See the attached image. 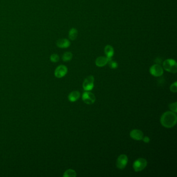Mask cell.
Wrapping results in <instances>:
<instances>
[{"mask_svg": "<svg viewBox=\"0 0 177 177\" xmlns=\"http://www.w3.org/2000/svg\"><path fill=\"white\" fill-rule=\"evenodd\" d=\"M57 46L61 48H67L70 46V42L67 39H59L57 42Z\"/></svg>", "mask_w": 177, "mask_h": 177, "instance_id": "obj_11", "label": "cell"}, {"mask_svg": "<svg viewBox=\"0 0 177 177\" xmlns=\"http://www.w3.org/2000/svg\"><path fill=\"white\" fill-rule=\"evenodd\" d=\"M63 176L64 177H75L76 176V173L74 170L70 169L66 170Z\"/></svg>", "mask_w": 177, "mask_h": 177, "instance_id": "obj_16", "label": "cell"}, {"mask_svg": "<svg viewBox=\"0 0 177 177\" xmlns=\"http://www.w3.org/2000/svg\"><path fill=\"white\" fill-rule=\"evenodd\" d=\"M73 54L72 52H64V55H62V59L64 62H69L71 60L72 58Z\"/></svg>", "mask_w": 177, "mask_h": 177, "instance_id": "obj_15", "label": "cell"}, {"mask_svg": "<svg viewBox=\"0 0 177 177\" xmlns=\"http://www.w3.org/2000/svg\"><path fill=\"white\" fill-rule=\"evenodd\" d=\"M108 64H109V67L112 69L117 68L118 67V63L116 62H115V61L112 60V59L108 62Z\"/></svg>", "mask_w": 177, "mask_h": 177, "instance_id": "obj_18", "label": "cell"}, {"mask_svg": "<svg viewBox=\"0 0 177 177\" xmlns=\"http://www.w3.org/2000/svg\"><path fill=\"white\" fill-rule=\"evenodd\" d=\"M169 108L170 110L172 111V112H173L175 113H177V102H175L174 103H170V105H169Z\"/></svg>", "mask_w": 177, "mask_h": 177, "instance_id": "obj_17", "label": "cell"}, {"mask_svg": "<svg viewBox=\"0 0 177 177\" xmlns=\"http://www.w3.org/2000/svg\"><path fill=\"white\" fill-rule=\"evenodd\" d=\"M130 136L134 140L137 141H140L142 140L144 135L143 132L140 130H134L130 132Z\"/></svg>", "mask_w": 177, "mask_h": 177, "instance_id": "obj_9", "label": "cell"}, {"mask_svg": "<svg viewBox=\"0 0 177 177\" xmlns=\"http://www.w3.org/2000/svg\"><path fill=\"white\" fill-rule=\"evenodd\" d=\"M68 72V68L64 65H60L55 71V75L57 78L64 77Z\"/></svg>", "mask_w": 177, "mask_h": 177, "instance_id": "obj_8", "label": "cell"}, {"mask_svg": "<svg viewBox=\"0 0 177 177\" xmlns=\"http://www.w3.org/2000/svg\"><path fill=\"white\" fill-rule=\"evenodd\" d=\"M150 72L153 76L155 77H159L163 74V68L159 64H155L151 67Z\"/></svg>", "mask_w": 177, "mask_h": 177, "instance_id": "obj_4", "label": "cell"}, {"mask_svg": "<svg viewBox=\"0 0 177 177\" xmlns=\"http://www.w3.org/2000/svg\"><path fill=\"white\" fill-rule=\"evenodd\" d=\"M77 34H78V31L75 28H72L70 30L69 32V39L73 41L77 38Z\"/></svg>", "mask_w": 177, "mask_h": 177, "instance_id": "obj_14", "label": "cell"}, {"mask_svg": "<svg viewBox=\"0 0 177 177\" xmlns=\"http://www.w3.org/2000/svg\"><path fill=\"white\" fill-rule=\"evenodd\" d=\"M142 140H143V141L144 142H145V143H149L150 141V138L147 136L143 137Z\"/></svg>", "mask_w": 177, "mask_h": 177, "instance_id": "obj_21", "label": "cell"}, {"mask_svg": "<svg viewBox=\"0 0 177 177\" xmlns=\"http://www.w3.org/2000/svg\"><path fill=\"white\" fill-rule=\"evenodd\" d=\"M177 116L176 113L172 111H167L163 114L161 118V123L164 127L170 128L173 127L177 123Z\"/></svg>", "mask_w": 177, "mask_h": 177, "instance_id": "obj_1", "label": "cell"}, {"mask_svg": "<svg viewBox=\"0 0 177 177\" xmlns=\"http://www.w3.org/2000/svg\"><path fill=\"white\" fill-rule=\"evenodd\" d=\"M170 90L173 93H176L177 91V83L175 82L174 83L171 84L170 87Z\"/></svg>", "mask_w": 177, "mask_h": 177, "instance_id": "obj_20", "label": "cell"}, {"mask_svg": "<svg viewBox=\"0 0 177 177\" xmlns=\"http://www.w3.org/2000/svg\"><path fill=\"white\" fill-rule=\"evenodd\" d=\"M105 53L107 58H112L114 54L113 47L110 45L105 46Z\"/></svg>", "mask_w": 177, "mask_h": 177, "instance_id": "obj_13", "label": "cell"}, {"mask_svg": "<svg viewBox=\"0 0 177 177\" xmlns=\"http://www.w3.org/2000/svg\"><path fill=\"white\" fill-rule=\"evenodd\" d=\"M147 161L143 158H139L134 161L133 168L135 171L138 172L143 170L147 166Z\"/></svg>", "mask_w": 177, "mask_h": 177, "instance_id": "obj_3", "label": "cell"}, {"mask_svg": "<svg viewBox=\"0 0 177 177\" xmlns=\"http://www.w3.org/2000/svg\"><path fill=\"white\" fill-rule=\"evenodd\" d=\"M80 93L78 91H72L68 96V99L71 102H74L80 97Z\"/></svg>", "mask_w": 177, "mask_h": 177, "instance_id": "obj_12", "label": "cell"}, {"mask_svg": "<svg viewBox=\"0 0 177 177\" xmlns=\"http://www.w3.org/2000/svg\"><path fill=\"white\" fill-rule=\"evenodd\" d=\"M50 60L51 62H58L59 60V56L56 54L52 55L50 56Z\"/></svg>", "mask_w": 177, "mask_h": 177, "instance_id": "obj_19", "label": "cell"}, {"mask_svg": "<svg viewBox=\"0 0 177 177\" xmlns=\"http://www.w3.org/2000/svg\"><path fill=\"white\" fill-rule=\"evenodd\" d=\"M112 58H108L107 57H103V56H100L98 57L96 60V65L99 67H102L105 66L108 62L111 60Z\"/></svg>", "mask_w": 177, "mask_h": 177, "instance_id": "obj_10", "label": "cell"}, {"mask_svg": "<svg viewBox=\"0 0 177 177\" xmlns=\"http://www.w3.org/2000/svg\"><path fill=\"white\" fill-rule=\"evenodd\" d=\"M128 163V157L125 154H122L118 157L116 160V165L120 169H124Z\"/></svg>", "mask_w": 177, "mask_h": 177, "instance_id": "obj_7", "label": "cell"}, {"mask_svg": "<svg viewBox=\"0 0 177 177\" xmlns=\"http://www.w3.org/2000/svg\"><path fill=\"white\" fill-rule=\"evenodd\" d=\"M94 87V77L93 75H89L84 80L83 87L85 91H91Z\"/></svg>", "mask_w": 177, "mask_h": 177, "instance_id": "obj_5", "label": "cell"}, {"mask_svg": "<svg viewBox=\"0 0 177 177\" xmlns=\"http://www.w3.org/2000/svg\"><path fill=\"white\" fill-rule=\"evenodd\" d=\"M164 69L169 72L176 73L177 71V64L173 59H166L163 64Z\"/></svg>", "mask_w": 177, "mask_h": 177, "instance_id": "obj_2", "label": "cell"}, {"mask_svg": "<svg viewBox=\"0 0 177 177\" xmlns=\"http://www.w3.org/2000/svg\"><path fill=\"white\" fill-rule=\"evenodd\" d=\"M82 99L87 105H92L95 102L96 97L92 93L89 91H86L83 94Z\"/></svg>", "mask_w": 177, "mask_h": 177, "instance_id": "obj_6", "label": "cell"}]
</instances>
